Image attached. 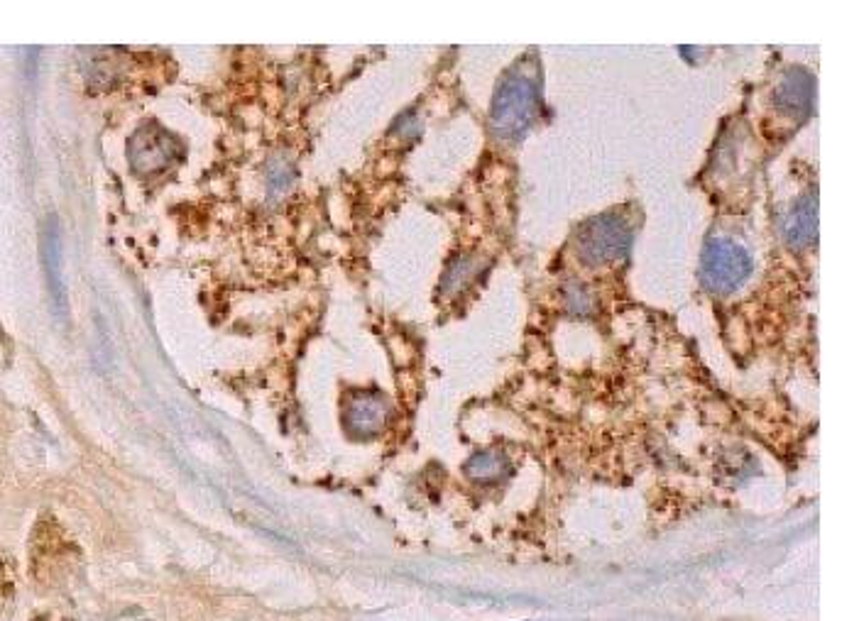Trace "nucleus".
<instances>
[{
    "label": "nucleus",
    "mask_w": 859,
    "mask_h": 621,
    "mask_svg": "<svg viewBox=\"0 0 859 621\" xmlns=\"http://www.w3.org/2000/svg\"><path fill=\"white\" fill-rule=\"evenodd\" d=\"M541 111L539 76L519 67L497 86L490 108V128L502 142H517L529 133Z\"/></svg>",
    "instance_id": "nucleus-1"
},
{
    "label": "nucleus",
    "mask_w": 859,
    "mask_h": 621,
    "mask_svg": "<svg viewBox=\"0 0 859 621\" xmlns=\"http://www.w3.org/2000/svg\"><path fill=\"white\" fill-rule=\"evenodd\" d=\"M754 272V260L742 243L732 238H713L700 257V282L713 294H732L747 284Z\"/></svg>",
    "instance_id": "nucleus-2"
},
{
    "label": "nucleus",
    "mask_w": 859,
    "mask_h": 621,
    "mask_svg": "<svg viewBox=\"0 0 859 621\" xmlns=\"http://www.w3.org/2000/svg\"><path fill=\"white\" fill-rule=\"evenodd\" d=\"M632 245V225L617 213H600L583 225L576 240V252L583 265L603 267L620 262Z\"/></svg>",
    "instance_id": "nucleus-3"
},
{
    "label": "nucleus",
    "mask_w": 859,
    "mask_h": 621,
    "mask_svg": "<svg viewBox=\"0 0 859 621\" xmlns=\"http://www.w3.org/2000/svg\"><path fill=\"white\" fill-rule=\"evenodd\" d=\"M182 155V145L160 125H145L128 142L130 167L138 174L164 172L169 164Z\"/></svg>",
    "instance_id": "nucleus-4"
},
{
    "label": "nucleus",
    "mask_w": 859,
    "mask_h": 621,
    "mask_svg": "<svg viewBox=\"0 0 859 621\" xmlns=\"http://www.w3.org/2000/svg\"><path fill=\"white\" fill-rule=\"evenodd\" d=\"M346 428L355 438H372L390 419V404L380 392H355L346 404Z\"/></svg>",
    "instance_id": "nucleus-5"
},
{
    "label": "nucleus",
    "mask_w": 859,
    "mask_h": 621,
    "mask_svg": "<svg viewBox=\"0 0 859 621\" xmlns=\"http://www.w3.org/2000/svg\"><path fill=\"white\" fill-rule=\"evenodd\" d=\"M774 108L786 118H806L815 103V79L806 69H791L774 89Z\"/></svg>",
    "instance_id": "nucleus-6"
},
{
    "label": "nucleus",
    "mask_w": 859,
    "mask_h": 621,
    "mask_svg": "<svg viewBox=\"0 0 859 621\" xmlns=\"http://www.w3.org/2000/svg\"><path fill=\"white\" fill-rule=\"evenodd\" d=\"M781 235L793 250H806L818 240V196H815V191H808L793 201L784 218Z\"/></svg>",
    "instance_id": "nucleus-7"
},
{
    "label": "nucleus",
    "mask_w": 859,
    "mask_h": 621,
    "mask_svg": "<svg viewBox=\"0 0 859 621\" xmlns=\"http://www.w3.org/2000/svg\"><path fill=\"white\" fill-rule=\"evenodd\" d=\"M42 262H45L54 309H57V313H64L67 311V287H64L62 272V240H59V225L54 216L47 218L45 230H42Z\"/></svg>",
    "instance_id": "nucleus-8"
},
{
    "label": "nucleus",
    "mask_w": 859,
    "mask_h": 621,
    "mask_svg": "<svg viewBox=\"0 0 859 621\" xmlns=\"http://www.w3.org/2000/svg\"><path fill=\"white\" fill-rule=\"evenodd\" d=\"M465 475L475 485H497L510 475V460L500 450H480L465 463Z\"/></svg>",
    "instance_id": "nucleus-9"
},
{
    "label": "nucleus",
    "mask_w": 859,
    "mask_h": 621,
    "mask_svg": "<svg viewBox=\"0 0 859 621\" xmlns=\"http://www.w3.org/2000/svg\"><path fill=\"white\" fill-rule=\"evenodd\" d=\"M566 306L568 311L576 313V316H588V313L595 311V296L593 291L588 287H583V284H568L566 287Z\"/></svg>",
    "instance_id": "nucleus-10"
},
{
    "label": "nucleus",
    "mask_w": 859,
    "mask_h": 621,
    "mask_svg": "<svg viewBox=\"0 0 859 621\" xmlns=\"http://www.w3.org/2000/svg\"><path fill=\"white\" fill-rule=\"evenodd\" d=\"M473 272H475V265H473V260H458L456 265H453L451 269H448V274H446V284L451 289H458L461 287L463 282H468L470 277H473Z\"/></svg>",
    "instance_id": "nucleus-11"
},
{
    "label": "nucleus",
    "mask_w": 859,
    "mask_h": 621,
    "mask_svg": "<svg viewBox=\"0 0 859 621\" xmlns=\"http://www.w3.org/2000/svg\"><path fill=\"white\" fill-rule=\"evenodd\" d=\"M289 184V169H287V164H279V167H272V172H270V186L275 191H279V189H284V186Z\"/></svg>",
    "instance_id": "nucleus-12"
}]
</instances>
